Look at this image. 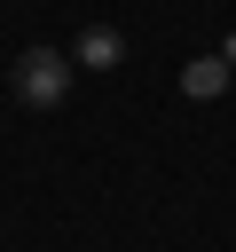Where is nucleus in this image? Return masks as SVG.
<instances>
[{
  "mask_svg": "<svg viewBox=\"0 0 236 252\" xmlns=\"http://www.w3.org/2000/svg\"><path fill=\"white\" fill-rule=\"evenodd\" d=\"M71 79H79V71H71V55H63V47H24V55H16V71H8V87H16V102H24V110H55V102L71 94Z\"/></svg>",
  "mask_w": 236,
  "mask_h": 252,
  "instance_id": "nucleus-1",
  "label": "nucleus"
},
{
  "mask_svg": "<svg viewBox=\"0 0 236 252\" xmlns=\"http://www.w3.org/2000/svg\"><path fill=\"white\" fill-rule=\"evenodd\" d=\"M118 63H126V32L118 24H87L71 39V71H118Z\"/></svg>",
  "mask_w": 236,
  "mask_h": 252,
  "instance_id": "nucleus-2",
  "label": "nucleus"
},
{
  "mask_svg": "<svg viewBox=\"0 0 236 252\" xmlns=\"http://www.w3.org/2000/svg\"><path fill=\"white\" fill-rule=\"evenodd\" d=\"M181 94H189V102H212V94H228V63H220V55H197V63H181Z\"/></svg>",
  "mask_w": 236,
  "mask_h": 252,
  "instance_id": "nucleus-3",
  "label": "nucleus"
}]
</instances>
